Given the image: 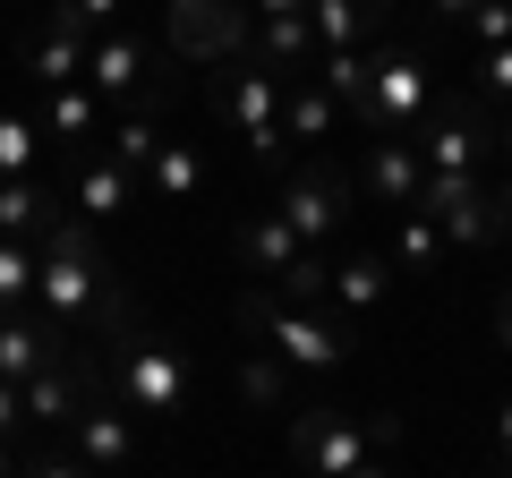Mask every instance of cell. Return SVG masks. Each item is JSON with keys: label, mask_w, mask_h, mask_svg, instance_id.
Segmentation results:
<instances>
[{"label": "cell", "mask_w": 512, "mask_h": 478, "mask_svg": "<svg viewBox=\"0 0 512 478\" xmlns=\"http://www.w3.org/2000/svg\"><path fill=\"white\" fill-rule=\"evenodd\" d=\"M35 308L52 325H128L120 291H111V265H103V239L94 222H43L35 239Z\"/></svg>", "instance_id": "1"}, {"label": "cell", "mask_w": 512, "mask_h": 478, "mask_svg": "<svg viewBox=\"0 0 512 478\" xmlns=\"http://www.w3.org/2000/svg\"><path fill=\"white\" fill-rule=\"evenodd\" d=\"M402 444V419L376 410V419H350V410H291V461L316 478H376L384 453Z\"/></svg>", "instance_id": "2"}, {"label": "cell", "mask_w": 512, "mask_h": 478, "mask_svg": "<svg viewBox=\"0 0 512 478\" xmlns=\"http://www.w3.org/2000/svg\"><path fill=\"white\" fill-rule=\"evenodd\" d=\"M239 325L265 350H282V368H308V376H333L350 359V342L325 325V308H299V299H239Z\"/></svg>", "instance_id": "3"}, {"label": "cell", "mask_w": 512, "mask_h": 478, "mask_svg": "<svg viewBox=\"0 0 512 478\" xmlns=\"http://www.w3.org/2000/svg\"><path fill=\"white\" fill-rule=\"evenodd\" d=\"M111 350H120V402L137 410V419H171L188 393V359L163 342V333H111Z\"/></svg>", "instance_id": "4"}, {"label": "cell", "mask_w": 512, "mask_h": 478, "mask_svg": "<svg viewBox=\"0 0 512 478\" xmlns=\"http://www.w3.org/2000/svg\"><path fill=\"white\" fill-rule=\"evenodd\" d=\"M222 111H231V129H239V146H248V163L256 171H274L282 154H291V129H282V69H239L231 86H222Z\"/></svg>", "instance_id": "5"}, {"label": "cell", "mask_w": 512, "mask_h": 478, "mask_svg": "<svg viewBox=\"0 0 512 478\" xmlns=\"http://www.w3.org/2000/svg\"><path fill=\"white\" fill-rule=\"evenodd\" d=\"M239 35H248V9H239V0H163V43H171V60L214 69V60L239 52Z\"/></svg>", "instance_id": "6"}, {"label": "cell", "mask_w": 512, "mask_h": 478, "mask_svg": "<svg viewBox=\"0 0 512 478\" xmlns=\"http://www.w3.org/2000/svg\"><path fill=\"white\" fill-rule=\"evenodd\" d=\"M419 214L444 222V248H487L495 239V188H478L470 171H427L419 180Z\"/></svg>", "instance_id": "7"}, {"label": "cell", "mask_w": 512, "mask_h": 478, "mask_svg": "<svg viewBox=\"0 0 512 478\" xmlns=\"http://www.w3.org/2000/svg\"><path fill=\"white\" fill-rule=\"evenodd\" d=\"M427 94H436V77H427L410 52H376V69H367V103H359V120H367L376 137H402L410 120L427 111Z\"/></svg>", "instance_id": "8"}, {"label": "cell", "mask_w": 512, "mask_h": 478, "mask_svg": "<svg viewBox=\"0 0 512 478\" xmlns=\"http://www.w3.org/2000/svg\"><path fill=\"white\" fill-rule=\"evenodd\" d=\"M274 205H282V222H291V231L308 239V248H325V239H333V231L350 222V188H342V171H325V163L291 171Z\"/></svg>", "instance_id": "9"}, {"label": "cell", "mask_w": 512, "mask_h": 478, "mask_svg": "<svg viewBox=\"0 0 512 478\" xmlns=\"http://www.w3.org/2000/svg\"><path fill=\"white\" fill-rule=\"evenodd\" d=\"M128 453H137V436H128L120 402H86V393H77V410H69V461H77V470H120Z\"/></svg>", "instance_id": "10"}, {"label": "cell", "mask_w": 512, "mask_h": 478, "mask_svg": "<svg viewBox=\"0 0 512 478\" xmlns=\"http://www.w3.org/2000/svg\"><path fill=\"white\" fill-rule=\"evenodd\" d=\"M231 248H239V265H248L256 282H282V274H291L299 257H308V239H299L291 222H282V205L248 214V222H239V239H231Z\"/></svg>", "instance_id": "11"}, {"label": "cell", "mask_w": 512, "mask_h": 478, "mask_svg": "<svg viewBox=\"0 0 512 478\" xmlns=\"http://www.w3.org/2000/svg\"><path fill=\"white\" fill-rule=\"evenodd\" d=\"M359 180L376 188V197L393 205V214H402V205H419L427 163H419V146H410V137H376V146H367V163H359Z\"/></svg>", "instance_id": "12"}, {"label": "cell", "mask_w": 512, "mask_h": 478, "mask_svg": "<svg viewBox=\"0 0 512 478\" xmlns=\"http://www.w3.org/2000/svg\"><path fill=\"white\" fill-rule=\"evenodd\" d=\"M333 120H342V103H333L325 77H282V129H291V154L299 146H325Z\"/></svg>", "instance_id": "13"}, {"label": "cell", "mask_w": 512, "mask_h": 478, "mask_svg": "<svg viewBox=\"0 0 512 478\" xmlns=\"http://www.w3.org/2000/svg\"><path fill=\"white\" fill-rule=\"evenodd\" d=\"M384 291H393V265L384 257H342L325 274V308H342V316H376Z\"/></svg>", "instance_id": "14"}, {"label": "cell", "mask_w": 512, "mask_h": 478, "mask_svg": "<svg viewBox=\"0 0 512 478\" xmlns=\"http://www.w3.org/2000/svg\"><path fill=\"white\" fill-rule=\"evenodd\" d=\"M86 86H94V94H111V103H120V94H137V86H146V52H137L128 35H111V26H103V35L86 43Z\"/></svg>", "instance_id": "15"}, {"label": "cell", "mask_w": 512, "mask_h": 478, "mask_svg": "<svg viewBox=\"0 0 512 478\" xmlns=\"http://www.w3.org/2000/svg\"><path fill=\"white\" fill-rule=\"evenodd\" d=\"M35 368H52V316H0V376L9 385H26Z\"/></svg>", "instance_id": "16"}, {"label": "cell", "mask_w": 512, "mask_h": 478, "mask_svg": "<svg viewBox=\"0 0 512 478\" xmlns=\"http://www.w3.org/2000/svg\"><path fill=\"white\" fill-rule=\"evenodd\" d=\"M239 402L265 410V419H291V376H282V350H248V359H239Z\"/></svg>", "instance_id": "17"}, {"label": "cell", "mask_w": 512, "mask_h": 478, "mask_svg": "<svg viewBox=\"0 0 512 478\" xmlns=\"http://www.w3.org/2000/svg\"><path fill=\"white\" fill-rule=\"evenodd\" d=\"M86 146L94 137V86L77 77V86H52V103H43V146Z\"/></svg>", "instance_id": "18"}, {"label": "cell", "mask_w": 512, "mask_h": 478, "mask_svg": "<svg viewBox=\"0 0 512 478\" xmlns=\"http://www.w3.org/2000/svg\"><path fill=\"white\" fill-rule=\"evenodd\" d=\"M478 146H487V137H478V120L461 111V120H436V129L419 137V163H427V171H470Z\"/></svg>", "instance_id": "19"}, {"label": "cell", "mask_w": 512, "mask_h": 478, "mask_svg": "<svg viewBox=\"0 0 512 478\" xmlns=\"http://www.w3.org/2000/svg\"><path fill=\"white\" fill-rule=\"evenodd\" d=\"M77 214H86V222H111V214H128V171L111 163V154H94V163L77 171Z\"/></svg>", "instance_id": "20"}, {"label": "cell", "mask_w": 512, "mask_h": 478, "mask_svg": "<svg viewBox=\"0 0 512 478\" xmlns=\"http://www.w3.org/2000/svg\"><path fill=\"white\" fill-rule=\"evenodd\" d=\"M43 222H52V197H43V180H35V171H9V180H0V231L35 239Z\"/></svg>", "instance_id": "21"}, {"label": "cell", "mask_w": 512, "mask_h": 478, "mask_svg": "<svg viewBox=\"0 0 512 478\" xmlns=\"http://www.w3.org/2000/svg\"><path fill=\"white\" fill-rule=\"evenodd\" d=\"M18 393H26V419H35V427H69V410H77V385L60 368H35Z\"/></svg>", "instance_id": "22"}, {"label": "cell", "mask_w": 512, "mask_h": 478, "mask_svg": "<svg viewBox=\"0 0 512 478\" xmlns=\"http://www.w3.org/2000/svg\"><path fill=\"white\" fill-rule=\"evenodd\" d=\"M308 26L325 52H342V43H367V0H308Z\"/></svg>", "instance_id": "23"}, {"label": "cell", "mask_w": 512, "mask_h": 478, "mask_svg": "<svg viewBox=\"0 0 512 478\" xmlns=\"http://www.w3.org/2000/svg\"><path fill=\"white\" fill-rule=\"evenodd\" d=\"M35 77H43V86H77V77H86V35L52 26V35L35 43Z\"/></svg>", "instance_id": "24"}, {"label": "cell", "mask_w": 512, "mask_h": 478, "mask_svg": "<svg viewBox=\"0 0 512 478\" xmlns=\"http://www.w3.org/2000/svg\"><path fill=\"white\" fill-rule=\"evenodd\" d=\"M367 69H376V52H367V43H342V52H325V86H333V103H342V111H359V103H367Z\"/></svg>", "instance_id": "25"}, {"label": "cell", "mask_w": 512, "mask_h": 478, "mask_svg": "<svg viewBox=\"0 0 512 478\" xmlns=\"http://www.w3.org/2000/svg\"><path fill=\"white\" fill-rule=\"evenodd\" d=\"M197 188H205L197 146H154V197H197Z\"/></svg>", "instance_id": "26"}, {"label": "cell", "mask_w": 512, "mask_h": 478, "mask_svg": "<svg viewBox=\"0 0 512 478\" xmlns=\"http://www.w3.org/2000/svg\"><path fill=\"white\" fill-rule=\"evenodd\" d=\"M35 163H43V120L0 111V180H9V171H35Z\"/></svg>", "instance_id": "27"}, {"label": "cell", "mask_w": 512, "mask_h": 478, "mask_svg": "<svg viewBox=\"0 0 512 478\" xmlns=\"http://www.w3.org/2000/svg\"><path fill=\"white\" fill-rule=\"evenodd\" d=\"M154 146H163V129H154V111H137V120H120V129H111V163L120 171H154Z\"/></svg>", "instance_id": "28"}, {"label": "cell", "mask_w": 512, "mask_h": 478, "mask_svg": "<svg viewBox=\"0 0 512 478\" xmlns=\"http://www.w3.org/2000/svg\"><path fill=\"white\" fill-rule=\"evenodd\" d=\"M308 43H316L308 9H291V18H265V69H299V60H308Z\"/></svg>", "instance_id": "29"}, {"label": "cell", "mask_w": 512, "mask_h": 478, "mask_svg": "<svg viewBox=\"0 0 512 478\" xmlns=\"http://www.w3.org/2000/svg\"><path fill=\"white\" fill-rule=\"evenodd\" d=\"M35 299V248L18 231H0V308H26Z\"/></svg>", "instance_id": "30"}, {"label": "cell", "mask_w": 512, "mask_h": 478, "mask_svg": "<svg viewBox=\"0 0 512 478\" xmlns=\"http://www.w3.org/2000/svg\"><path fill=\"white\" fill-rule=\"evenodd\" d=\"M470 43L487 52V43H512V0H478L470 9Z\"/></svg>", "instance_id": "31"}, {"label": "cell", "mask_w": 512, "mask_h": 478, "mask_svg": "<svg viewBox=\"0 0 512 478\" xmlns=\"http://www.w3.org/2000/svg\"><path fill=\"white\" fill-rule=\"evenodd\" d=\"M478 86H487L495 103H512V43H487V52H478Z\"/></svg>", "instance_id": "32"}, {"label": "cell", "mask_w": 512, "mask_h": 478, "mask_svg": "<svg viewBox=\"0 0 512 478\" xmlns=\"http://www.w3.org/2000/svg\"><path fill=\"white\" fill-rule=\"evenodd\" d=\"M18 427H26V393L0 376V436H18Z\"/></svg>", "instance_id": "33"}, {"label": "cell", "mask_w": 512, "mask_h": 478, "mask_svg": "<svg viewBox=\"0 0 512 478\" xmlns=\"http://www.w3.org/2000/svg\"><path fill=\"white\" fill-rule=\"evenodd\" d=\"M495 461H504V470H512V402L495 410Z\"/></svg>", "instance_id": "34"}, {"label": "cell", "mask_w": 512, "mask_h": 478, "mask_svg": "<svg viewBox=\"0 0 512 478\" xmlns=\"http://www.w3.org/2000/svg\"><path fill=\"white\" fill-rule=\"evenodd\" d=\"M291 9H308V0H256V18H291Z\"/></svg>", "instance_id": "35"}, {"label": "cell", "mask_w": 512, "mask_h": 478, "mask_svg": "<svg viewBox=\"0 0 512 478\" xmlns=\"http://www.w3.org/2000/svg\"><path fill=\"white\" fill-rule=\"evenodd\" d=\"M495 325H504V350H512V291L495 299Z\"/></svg>", "instance_id": "36"}, {"label": "cell", "mask_w": 512, "mask_h": 478, "mask_svg": "<svg viewBox=\"0 0 512 478\" xmlns=\"http://www.w3.org/2000/svg\"><path fill=\"white\" fill-rule=\"evenodd\" d=\"M495 146H504V163H512V120H504V137H495Z\"/></svg>", "instance_id": "37"}, {"label": "cell", "mask_w": 512, "mask_h": 478, "mask_svg": "<svg viewBox=\"0 0 512 478\" xmlns=\"http://www.w3.org/2000/svg\"><path fill=\"white\" fill-rule=\"evenodd\" d=\"M0 470H18V453H9V444H0Z\"/></svg>", "instance_id": "38"}]
</instances>
